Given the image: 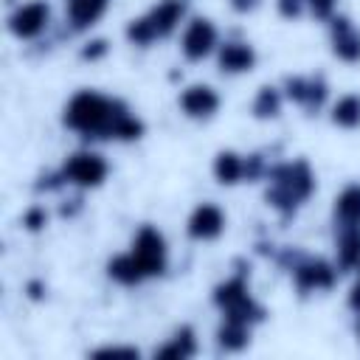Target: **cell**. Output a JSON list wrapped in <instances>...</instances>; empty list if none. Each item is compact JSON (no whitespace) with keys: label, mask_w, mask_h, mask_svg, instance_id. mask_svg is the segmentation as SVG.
Masks as SVG:
<instances>
[{"label":"cell","mask_w":360,"mask_h":360,"mask_svg":"<svg viewBox=\"0 0 360 360\" xmlns=\"http://www.w3.org/2000/svg\"><path fill=\"white\" fill-rule=\"evenodd\" d=\"M65 124L84 138H138L141 121L129 115L121 101L82 90L65 107Z\"/></svg>","instance_id":"1"},{"label":"cell","mask_w":360,"mask_h":360,"mask_svg":"<svg viewBox=\"0 0 360 360\" xmlns=\"http://www.w3.org/2000/svg\"><path fill=\"white\" fill-rule=\"evenodd\" d=\"M273 186L267 191V202H273L276 208L281 211H290L295 208L301 200L309 197L312 186H315V177L309 172V166L304 160H295V163H284L278 166L273 174H270Z\"/></svg>","instance_id":"2"},{"label":"cell","mask_w":360,"mask_h":360,"mask_svg":"<svg viewBox=\"0 0 360 360\" xmlns=\"http://www.w3.org/2000/svg\"><path fill=\"white\" fill-rule=\"evenodd\" d=\"M217 304L222 307L225 318L231 321H242V323H250V321H259L262 318V307L253 304L250 292H248V284L242 278H231L225 284L217 287Z\"/></svg>","instance_id":"3"},{"label":"cell","mask_w":360,"mask_h":360,"mask_svg":"<svg viewBox=\"0 0 360 360\" xmlns=\"http://www.w3.org/2000/svg\"><path fill=\"white\" fill-rule=\"evenodd\" d=\"M132 256L141 262V267H143L146 276L163 273V267H166V242H163V236L155 228L143 225L138 231L135 242H132Z\"/></svg>","instance_id":"4"},{"label":"cell","mask_w":360,"mask_h":360,"mask_svg":"<svg viewBox=\"0 0 360 360\" xmlns=\"http://www.w3.org/2000/svg\"><path fill=\"white\" fill-rule=\"evenodd\" d=\"M107 174V163L96 152H76L65 160L62 177L76 183V186H98Z\"/></svg>","instance_id":"5"},{"label":"cell","mask_w":360,"mask_h":360,"mask_svg":"<svg viewBox=\"0 0 360 360\" xmlns=\"http://www.w3.org/2000/svg\"><path fill=\"white\" fill-rule=\"evenodd\" d=\"M48 17H51L48 6H45L42 0H34V3L20 6V8L8 17V28H11V34H14V37L31 39V37H37V34L48 25Z\"/></svg>","instance_id":"6"},{"label":"cell","mask_w":360,"mask_h":360,"mask_svg":"<svg viewBox=\"0 0 360 360\" xmlns=\"http://www.w3.org/2000/svg\"><path fill=\"white\" fill-rule=\"evenodd\" d=\"M217 45V28L211 25V20H191L186 34H183V53L188 59H202L211 53V48Z\"/></svg>","instance_id":"7"},{"label":"cell","mask_w":360,"mask_h":360,"mask_svg":"<svg viewBox=\"0 0 360 360\" xmlns=\"http://www.w3.org/2000/svg\"><path fill=\"white\" fill-rule=\"evenodd\" d=\"M332 48L346 62L360 59V31L352 25V20H346V17L332 20Z\"/></svg>","instance_id":"8"},{"label":"cell","mask_w":360,"mask_h":360,"mask_svg":"<svg viewBox=\"0 0 360 360\" xmlns=\"http://www.w3.org/2000/svg\"><path fill=\"white\" fill-rule=\"evenodd\" d=\"M180 107H183L191 118H208V115L219 107V96H217L208 84H191V87L180 96Z\"/></svg>","instance_id":"9"},{"label":"cell","mask_w":360,"mask_h":360,"mask_svg":"<svg viewBox=\"0 0 360 360\" xmlns=\"http://www.w3.org/2000/svg\"><path fill=\"white\" fill-rule=\"evenodd\" d=\"M225 228V217L217 205H200L188 219V233L194 239H214Z\"/></svg>","instance_id":"10"},{"label":"cell","mask_w":360,"mask_h":360,"mask_svg":"<svg viewBox=\"0 0 360 360\" xmlns=\"http://www.w3.org/2000/svg\"><path fill=\"white\" fill-rule=\"evenodd\" d=\"M183 11H186L183 0H163V3H158L146 14V22H149V28H152L155 37H166L169 31H174V25L180 22Z\"/></svg>","instance_id":"11"},{"label":"cell","mask_w":360,"mask_h":360,"mask_svg":"<svg viewBox=\"0 0 360 360\" xmlns=\"http://www.w3.org/2000/svg\"><path fill=\"white\" fill-rule=\"evenodd\" d=\"M335 281V270L326 264V262H304L295 267V284L301 290H323V287H332Z\"/></svg>","instance_id":"12"},{"label":"cell","mask_w":360,"mask_h":360,"mask_svg":"<svg viewBox=\"0 0 360 360\" xmlns=\"http://www.w3.org/2000/svg\"><path fill=\"white\" fill-rule=\"evenodd\" d=\"M287 96L309 110H318L326 98V84L321 79H290L287 82Z\"/></svg>","instance_id":"13"},{"label":"cell","mask_w":360,"mask_h":360,"mask_svg":"<svg viewBox=\"0 0 360 360\" xmlns=\"http://www.w3.org/2000/svg\"><path fill=\"white\" fill-rule=\"evenodd\" d=\"M256 62V53L248 42H225L219 48V68L228 70V73H242V70H250Z\"/></svg>","instance_id":"14"},{"label":"cell","mask_w":360,"mask_h":360,"mask_svg":"<svg viewBox=\"0 0 360 360\" xmlns=\"http://www.w3.org/2000/svg\"><path fill=\"white\" fill-rule=\"evenodd\" d=\"M107 8V0H68V17L73 28H87L93 25Z\"/></svg>","instance_id":"15"},{"label":"cell","mask_w":360,"mask_h":360,"mask_svg":"<svg viewBox=\"0 0 360 360\" xmlns=\"http://www.w3.org/2000/svg\"><path fill=\"white\" fill-rule=\"evenodd\" d=\"M335 217L343 225H360V186H349L335 200Z\"/></svg>","instance_id":"16"},{"label":"cell","mask_w":360,"mask_h":360,"mask_svg":"<svg viewBox=\"0 0 360 360\" xmlns=\"http://www.w3.org/2000/svg\"><path fill=\"white\" fill-rule=\"evenodd\" d=\"M338 259L343 267L360 264V225H343V233L338 239Z\"/></svg>","instance_id":"17"},{"label":"cell","mask_w":360,"mask_h":360,"mask_svg":"<svg viewBox=\"0 0 360 360\" xmlns=\"http://www.w3.org/2000/svg\"><path fill=\"white\" fill-rule=\"evenodd\" d=\"M110 276H112L115 281H121V284H138L146 273H143L141 262H138V259L132 256V250H129V253L115 256V259L110 262Z\"/></svg>","instance_id":"18"},{"label":"cell","mask_w":360,"mask_h":360,"mask_svg":"<svg viewBox=\"0 0 360 360\" xmlns=\"http://www.w3.org/2000/svg\"><path fill=\"white\" fill-rule=\"evenodd\" d=\"M214 174L219 183H236L239 177H245V160L233 152H219L214 160Z\"/></svg>","instance_id":"19"},{"label":"cell","mask_w":360,"mask_h":360,"mask_svg":"<svg viewBox=\"0 0 360 360\" xmlns=\"http://www.w3.org/2000/svg\"><path fill=\"white\" fill-rule=\"evenodd\" d=\"M332 121L340 127H357L360 124V96H343L338 98L332 110Z\"/></svg>","instance_id":"20"},{"label":"cell","mask_w":360,"mask_h":360,"mask_svg":"<svg viewBox=\"0 0 360 360\" xmlns=\"http://www.w3.org/2000/svg\"><path fill=\"white\" fill-rule=\"evenodd\" d=\"M219 343L225 349H242L248 343V323L225 318V323L219 326Z\"/></svg>","instance_id":"21"},{"label":"cell","mask_w":360,"mask_h":360,"mask_svg":"<svg viewBox=\"0 0 360 360\" xmlns=\"http://www.w3.org/2000/svg\"><path fill=\"white\" fill-rule=\"evenodd\" d=\"M278 110H281V93L276 87H262L253 101V112L259 118H273V115H278Z\"/></svg>","instance_id":"22"},{"label":"cell","mask_w":360,"mask_h":360,"mask_svg":"<svg viewBox=\"0 0 360 360\" xmlns=\"http://www.w3.org/2000/svg\"><path fill=\"white\" fill-rule=\"evenodd\" d=\"M188 354H194V338H191V329H180V332L174 335V340L158 352V357H188Z\"/></svg>","instance_id":"23"},{"label":"cell","mask_w":360,"mask_h":360,"mask_svg":"<svg viewBox=\"0 0 360 360\" xmlns=\"http://www.w3.org/2000/svg\"><path fill=\"white\" fill-rule=\"evenodd\" d=\"M307 6L315 17H329L332 8H335V0H307Z\"/></svg>","instance_id":"24"},{"label":"cell","mask_w":360,"mask_h":360,"mask_svg":"<svg viewBox=\"0 0 360 360\" xmlns=\"http://www.w3.org/2000/svg\"><path fill=\"white\" fill-rule=\"evenodd\" d=\"M304 3H307V0H278V11H281L284 17H298L301 8H304Z\"/></svg>","instance_id":"25"},{"label":"cell","mask_w":360,"mask_h":360,"mask_svg":"<svg viewBox=\"0 0 360 360\" xmlns=\"http://www.w3.org/2000/svg\"><path fill=\"white\" fill-rule=\"evenodd\" d=\"M107 51V42L104 39H96V42H90V48H84V56L87 59H96V56H101Z\"/></svg>","instance_id":"26"},{"label":"cell","mask_w":360,"mask_h":360,"mask_svg":"<svg viewBox=\"0 0 360 360\" xmlns=\"http://www.w3.org/2000/svg\"><path fill=\"white\" fill-rule=\"evenodd\" d=\"M42 222H45V211L34 208V211H28V214H25V225H28V228H39Z\"/></svg>","instance_id":"27"},{"label":"cell","mask_w":360,"mask_h":360,"mask_svg":"<svg viewBox=\"0 0 360 360\" xmlns=\"http://www.w3.org/2000/svg\"><path fill=\"white\" fill-rule=\"evenodd\" d=\"M98 357H110V354H127V357H138V352L135 349H121V346H112V349H101V352H96Z\"/></svg>","instance_id":"28"},{"label":"cell","mask_w":360,"mask_h":360,"mask_svg":"<svg viewBox=\"0 0 360 360\" xmlns=\"http://www.w3.org/2000/svg\"><path fill=\"white\" fill-rule=\"evenodd\" d=\"M231 3H233L236 11H250V8H256L259 0H231Z\"/></svg>","instance_id":"29"},{"label":"cell","mask_w":360,"mask_h":360,"mask_svg":"<svg viewBox=\"0 0 360 360\" xmlns=\"http://www.w3.org/2000/svg\"><path fill=\"white\" fill-rule=\"evenodd\" d=\"M349 304H352V307H354V309L360 312V281H357V284L352 287V295H349Z\"/></svg>","instance_id":"30"}]
</instances>
